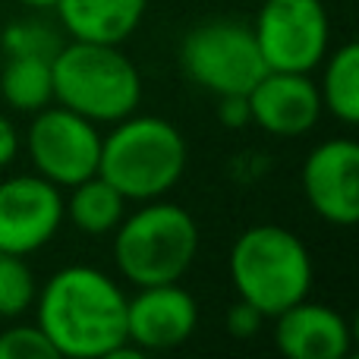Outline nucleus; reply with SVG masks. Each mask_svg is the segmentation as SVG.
<instances>
[{"mask_svg":"<svg viewBox=\"0 0 359 359\" xmlns=\"http://www.w3.org/2000/svg\"><path fill=\"white\" fill-rule=\"evenodd\" d=\"M32 309L57 356L107 359L126 344V293L92 265H69L50 274L38 287Z\"/></svg>","mask_w":359,"mask_h":359,"instance_id":"obj_1","label":"nucleus"},{"mask_svg":"<svg viewBox=\"0 0 359 359\" xmlns=\"http://www.w3.org/2000/svg\"><path fill=\"white\" fill-rule=\"evenodd\" d=\"M312 252L293 230L280 224H255L233 240L230 284L236 299L249 303L262 318H274L312 290Z\"/></svg>","mask_w":359,"mask_h":359,"instance_id":"obj_2","label":"nucleus"},{"mask_svg":"<svg viewBox=\"0 0 359 359\" xmlns=\"http://www.w3.org/2000/svg\"><path fill=\"white\" fill-rule=\"evenodd\" d=\"M101 136L98 177L126 196V202L164 198L186 174V139L170 120L130 114Z\"/></svg>","mask_w":359,"mask_h":359,"instance_id":"obj_3","label":"nucleus"},{"mask_svg":"<svg viewBox=\"0 0 359 359\" xmlns=\"http://www.w3.org/2000/svg\"><path fill=\"white\" fill-rule=\"evenodd\" d=\"M54 104L92 120L117 123L136 114L142 101V76L120 44L73 41L60 44L50 57Z\"/></svg>","mask_w":359,"mask_h":359,"instance_id":"obj_4","label":"nucleus"},{"mask_svg":"<svg viewBox=\"0 0 359 359\" xmlns=\"http://www.w3.org/2000/svg\"><path fill=\"white\" fill-rule=\"evenodd\" d=\"M198 255V224L183 205L151 198L114 230V262L133 287L177 284Z\"/></svg>","mask_w":359,"mask_h":359,"instance_id":"obj_5","label":"nucleus"},{"mask_svg":"<svg viewBox=\"0 0 359 359\" xmlns=\"http://www.w3.org/2000/svg\"><path fill=\"white\" fill-rule=\"evenodd\" d=\"M186 79L217 98H243L265 73L252 25L240 19H205L180 41Z\"/></svg>","mask_w":359,"mask_h":359,"instance_id":"obj_6","label":"nucleus"},{"mask_svg":"<svg viewBox=\"0 0 359 359\" xmlns=\"http://www.w3.org/2000/svg\"><path fill=\"white\" fill-rule=\"evenodd\" d=\"M252 32L268 69L312 73L331 50V19L322 0H265Z\"/></svg>","mask_w":359,"mask_h":359,"instance_id":"obj_7","label":"nucleus"},{"mask_svg":"<svg viewBox=\"0 0 359 359\" xmlns=\"http://www.w3.org/2000/svg\"><path fill=\"white\" fill-rule=\"evenodd\" d=\"M25 149H29L38 177H44L60 189H69V186L98 174L101 133L92 120L60 104H48L38 114H32Z\"/></svg>","mask_w":359,"mask_h":359,"instance_id":"obj_8","label":"nucleus"},{"mask_svg":"<svg viewBox=\"0 0 359 359\" xmlns=\"http://www.w3.org/2000/svg\"><path fill=\"white\" fill-rule=\"evenodd\" d=\"M63 227L60 186L38 174H19L0 183V252L32 255Z\"/></svg>","mask_w":359,"mask_h":359,"instance_id":"obj_9","label":"nucleus"},{"mask_svg":"<svg viewBox=\"0 0 359 359\" xmlns=\"http://www.w3.org/2000/svg\"><path fill=\"white\" fill-rule=\"evenodd\" d=\"M303 196L309 208L331 227L359 221V145L350 136L325 139L303 161Z\"/></svg>","mask_w":359,"mask_h":359,"instance_id":"obj_10","label":"nucleus"},{"mask_svg":"<svg viewBox=\"0 0 359 359\" xmlns=\"http://www.w3.org/2000/svg\"><path fill=\"white\" fill-rule=\"evenodd\" d=\"M198 303L186 287L155 284L136 287L126 297V341L142 353H164L196 334Z\"/></svg>","mask_w":359,"mask_h":359,"instance_id":"obj_11","label":"nucleus"},{"mask_svg":"<svg viewBox=\"0 0 359 359\" xmlns=\"http://www.w3.org/2000/svg\"><path fill=\"white\" fill-rule=\"evenodd\" d=\"M249 123L278 139H299L322 117V95L309 73L265 69L252 88L243 95Z\"/></svg>","mask_w":359,"mask_h":359,"instance_id":"obj_12","label":"nucleus"},{"mask_svg":"<svg viewBox=\"0 0 359 359\" xmlns=\"http://www.w3.org/2000/svg\"><path fill=\"white\" fill-rule=\"evenodd\" d=\"M274 322V347L287 359H344L350 353V325L337 309L312 303L309 297L293 303Z\"/></svg>","mask_w":359,"mask_h":359,"instance_id":"obj_13","label":"nucleus"},{"mask_svg":"<svg viewBox=\"0 0 359 359\" xmlns=\"http://www.w3.org/2000/svg\"><path fill=\"white\" fill-rule=\"evenodd\" d=\"M54 10L73 41L123 44L139 29L149 0H57Z\"/></svg>","mask_w":359,"mask_h":359,"instance_id":"obj_14","label":"nucleus"},{"mask_svg":"<svg viewBox=\"0 0 359 359\" xmlns=\"http://www.w3.org/2000/svg\"><path fill=\"white\" fill-rule=\"evenodd\" d=\"M126 215V196L114 189L104 177H88L69 186V198H63V221H69L86 236H107L117 230Z\"/></svg>","mask_w":359,"mask_h":359,"instance_id":"obj_15","label":"nucleus"},{"mask_svg":"<svg viewBox=\"0 0 359 359\" xmlns=\"http://www.w3.org/2000/svg\"><path fill=\"white\" fill-rule=\"evenodd\" d=\"M0 98L19 114H38L54 104V76L50 57L44 54H10L0 69Z\"/></svg>","mask_w":359,"mask_h":359,"instance_id":"obj_16","label":"nucleus"},{"mask_svg":"<svg viewBox=\"0 0 359 359\" xmlns=\"http://www.w3.org/2000/svg\"><path fill=\"white\" fill-rule=\"evenodd\" d=\"M325 69L318 95H322V111H328L344 126L359 123V44L347 41L341 48L325 54Z\"/></svg>","mask_w":359,"mask_h":359,"instance_id":"obj_17","label":"nucleus"},{"mask_svg":"<svg viewBox=\"0 0 359 359\" xmlns=\"http://www.w3.org/2000/svg\"><path fill=\"white\" fill-rule=\"evenodd\" d=\"M38 280L25 255L0 252V318L16 322L35 306Z\"/></svg>","mask_w":359,"mask_h":359,"instance_id":"obj_18","label":"nucleus"},{"mask_svg":"<svg viewBox=\"0 0 359 359\" xmlns=\"http://www.w3.org/2000/svg\"><path fill=\"white\" fill-rule=\"evenodd\" d=\"M57 350L35 325H10L0 331V359H54Z\"/></svg>","mask_w":359,"mask_h":359,"instance_id":"obj_19","label":"nucleus"},{"mask_svg":"<svg viewBox=\"0 0 359 359\" xmlns=\"http://www.w3.org/2000/svg\"><path fill=\"white\" fill-rule=\"evenodd\" d=\"M4 44L10 48V54H44V57H54V50L60 48V44L54 41V35L38 22L13 25V29L6 32Z\"/></svg>","mask_w":359,"mask_h":359,"instance_id":"obj_20","label":"nucleus"},{"mask_svg":"<svg viewBox=\"0 0 359 359\" xmlns=\"http://www.w3.org/2000/svg\"><path fill=\"white\" fill-rule=\"evenodd\" d=\"M224 322H227L230 334L240 337V341H246V337H252L255 331L262 328V322H265V318H262L249 303L236 299V306H230V309H227V318H224Z\"/></svg>","mask_w":359,"mask_h":359,"instance_id":"obj_21","label":"nucleus"},{"mask_svg":"<svg viewBox=\"0 0 359 359\" xmlns=\"http://www.w3.org/2000/svg\"><path fill=\"white\" fill-rule=\"evenodd\" d=\"M19 155V133L6 114H0V170L10 168Z\"/></svg>","mask_w":359,"mask_h":359,"instance_id":"obj_22","label":"nucleus"},{"mask_svg":"<svg viewBox=\"0 0 359 359\" xmlns=\"http://www.w3.org/2000/svg\"><path fill=\"white\" fill-rule=\"evenodd\" d=\"M22 6H32V10H50L57 0H19Z\"/></svg>","mask_w":359,"mask_h":359,"instance_id":"obj_23","label":"nucleus"}]
</instances>
